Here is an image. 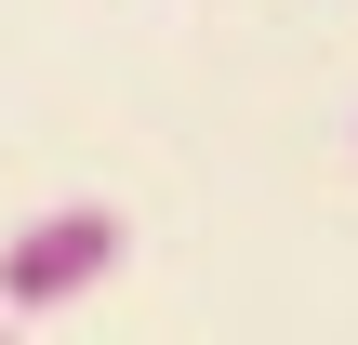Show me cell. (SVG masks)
I'll return each instance as SVG.
<instances>
[{"instance_id":"7a4b0ae2","label":"cell","mask_w":358,"mask_h":345,"mask_svg":"<svg viewBox=\"0 0 358 345\" xmlns=\"http://www.w3.org/2000/svg\"><path fill=\"white\" fill-rule=\"evenodd\" d=\"M0 332H13V319H0Z\"/></svg>"},{"instance_id":"6da1fadb","label":"cell","mask_w":358,"mask_h":345,"mask_svg":"<svg viewBox=\"0 0 358 345\" xmlns=\"http://www.w3.org/2000/svg\"><path fill=\"white\" fill-rule=\"evenodd\" d=\"M120 253H133V213H120V199H53V213H27V226L0 239V319L40 332V319L93 306V293L120 279Z\"/></svg>"}]
</instances>
